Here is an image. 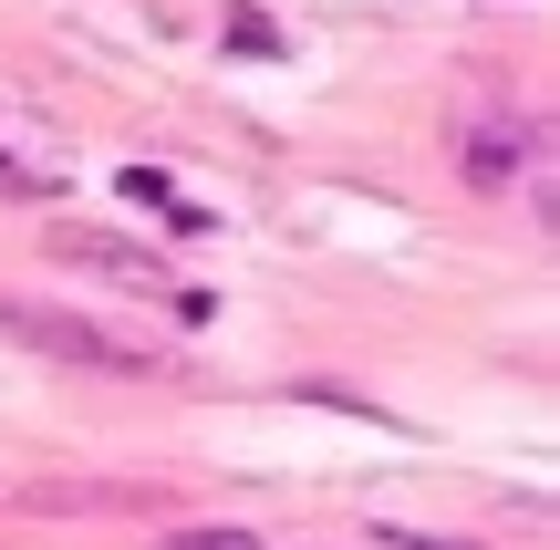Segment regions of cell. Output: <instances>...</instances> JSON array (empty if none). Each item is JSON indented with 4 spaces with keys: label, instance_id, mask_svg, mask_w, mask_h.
Returning <instances> with one entry per match:
<instances>
[{
    "label": "cell",
    "instance_id": "6da1fadb",
    "mask_svg": "<svg viewBox=\"0 0 560 550\" xmlns=\"http://www.w3.org/2000/svg\"><path fill=\"white\" fill-rule=\"evenodd\" d=\"M0 332L32 353H52V364H94V374H156L166 353L156 343H125V332L83 323V312H52V302H0Z\"/></svg>",
    "mask_w": 560,
    "mask_h": 550
},
{
    "label": "cell",
    "instance_id": "7a4b0ae2",
    "mask_svg": "<svg viewBox=\"0 0 560 550\" xmlns=\"http://www.w3.org/2000/svg\"><path fill=\"white\" fill-rule=\"evenodd\" d=\"M52 260L94 270V281H115V291H166V260L136 249V239H115V229H52Z\"/></svg>",
    "mask_w": 560,
    "mask_h": 550
},
{
    "label": "cell",
    "instance_id": "3957f363",
    "mask_svg": "<svg viewBox=\"0 0 560 550\" xmlns=\"http://www.w3.org/2000/svg\"><path fill=\"white\" fill-rule=\"evenodd\" d=\"M520 156H529L520 125H478V136L457 145V177H467V187H509V177H520Z\"/></svg>",
    "mask_w": 560,
    "mask_h": 550
},
{
    "label": "cell",
    "instance_id": "277c9868",
    "mask_svg": "<svg viewBox=\"0 0 560 550\" xmlns=\"http://www.w3.org/2000/svg\"><path fill=\"white\" fill-rule=\"evenodd\" d=\"M156 550H260V530H240V519H208V530H166Z\"/></svg>",
    "mask_w": 560,
    "mask_h": 550
}]
</instances>
